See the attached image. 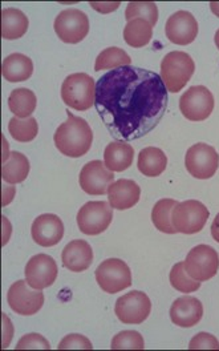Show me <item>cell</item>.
<instances>
[{
	"mask_svg": "<svg viewBox=\"0 0 219 351\" xmlns=\"http://www.w3.org/2000/svg\"><path fill=\"white\" fill-rule=\"evenodd\" d=\"M134 149L125 141H116L107 145L104 151V164L110 172H124L131 168Z\"/></svg>",
	"mask_w": 219,
	"mask_h": 351,
	"instance_id": "21",
	"label": "cell"
},
{
	"mask_svg": "<svg viewBox=\"0 0 219 351\" xmlns=\"http://www.w3.org/2000/svg\"><path fill=\"white\" fill-rule=\"evenodd\" d=\"M198 22L188 11H177L165 25L166 38L172 43L188 45L196 40L198 35Z\"/></svg>",
	"mask_w": 219,
	"mask_h": 351,
	"instance_id": "16",
	"label": "cell"
},
{
	"mask_svg": "<svg viewBox=\"0 0 219 351\" xmlns=\"http://www.w3.org/2000/svg\"><path fill=\"white\" fill-rule=\"evenodd\" d=\"M68 119L53 136V141L60 154L77 158L87 154L93 143V132L87 120L75 116L72 112H66Z\"/></svg>",
	"mask_w": 219,
	"mask_h": 351,
	"instance_id": "2",
	"label": "cell"
},
{
	"mask_svg": "<svg viewBox=\"0 0 219 351\" xmlns=\"http://www.w3.org/2000/svg\"><path fill=\"white\" fill-rule=\"evenodd\" d=\"M203 317V306L196 297L183 295L170 307V319L179 328H193Z\"/></svg>",
	"mask_w": 219,
	"mask_h": 351,
	"instance_id": "18",
	"label": "cell"
},
{
	"mask_svg": "<svg viewBox=\"0 0 219 351\" xmlns=\"http://www.w3.org/2000/svg\"><path fill=\"white\" fill-rule=\"evenodd\" d=\"M211 236L214 239V241H217L219 243V213L216 216V219L211 223Z\"/></svg>",
	"mask_w": 219,
	"mask_h": 351,
	"instance_id": "38",
	"label": "cell"
},
{
	"mask_svg": "<svg viewBox=\"0 0 219 351\" xmlns=\"http://www.w3.org/2000/svg\"><path fill=\"white\" fill-rule=\"evenodd\" d=\"M90 7H93L94 10L100 11V12H110V11H114L118 8L120 3H89Z\"/></svg>",
	"mask_w": 219,
	"mask_h": 351,
	"instance_id": "37",
	"label": "cell"
},
{
	"mask_svg": "<svg viewBox=\"0 0 219 351\" xmlns=\"http://www.w3.org/2000/svg\"><path fill=\"white\" fill-rule=\"evenodd\" d=\"M62 261L64 267L70 271H86L93 263V250L84 240L70 241L62 253Z\"/></svg>",
	"mask_w": 219,
	"mask_h": 351,
	"instance_id": "20",
	"label": "cell"
},
{
	"mask_svg": "<svg viewBox=\"0 0 219 351\" xmlns=\"http://www.w3.org/2000/svg\"><path fill=\"white\" fill-rule=\"evenodd\" d=\"M125 19L131 22L133 19H144L154 27L158 22V8L153 1H131L127 7Z\"/></svg>",
	"mask_w": 219,
	"mask_h": 351,
	"instance_id": "31",
	"label": "cell"
},
{
	"mask_svg": "<svg viewBox=\"0 0 219 351\" xmlns=\"http://www.w3.org/2000/svg\"><path fill=\"white\" fill-rule=\"evenodd\" d=\"M59 350H92V342L88 339L87 337L80 335V334H69L66 338L60 342Z\"/></svg>",
	"mask_w": 219,
	"mask_h": 351,
	"instance_id": "35",
	"label": "cell"
},
{
	"mask_svg": "<svg viewBox=\"0 0 219 351\" xmlns=\"http://www.w3.org/2000/svg\"><path fill=\"white\" fill-rule=\"evenodd\" d=\"M131 56L121 48L110 47L99 53L94 64V71L100 72L103 69H116L120 66H131Z\"/></svg>",
	"mask_w": 219,
	"mask_h": 351,
	"instance_id": "29",
	"label": "cell"
},
{
	"mask_svg": "<svg viewBox=\"0 0 219 351\" xmlns=\"http://www.w3.org/2000/svg\"><path fill=\"white\" fill-rule=\"evenodd\" d=\"M57 265L48 254L34 256L25 265L24 271L27 284L36 290H43L53 285L57 278Z\"/></svg>",
	"mask_w": 219,
	"mask_h": 351,
	"instance_id": "15",
	"label": "cell"
},
{
	"mask_svg": "<svg viewBox=\"0 0 219 351\" xmlns=\"http://www.w3.org/2000/svg\"><path fill=\"white\" fill-rule=\"evenodd\" d=\"M28 18L18 8H4L1 11V38L5 40L21 39L28 29Z\"/></svg>",
	"mask_w": 219,
	"mask_h": 351,
	"instance_id": "23",
	"label": "cell"
},
{
	"mask_svg": "<svg viewBox=\"0 0 219 351\" xmlns=\"http://www.w3.org/2000/svg\"><path fill=\"white\" fill-rule=\"evenodd\" d=\"M10 307L21 315H34L44 305L42 290H36L27 284V281L14 282L7 294Z\"/></svg>",
	"mask_w": 219,
	"mask_h": 351,
	"instance_id": "13",
	"label": "cell"
},
{
	"mask_svg": "<svg viewBox=\"0 0 219 351\" xmlns=\"http://www.w3.org/2000/svg\"><path fill=\"white\" fill-rule=\"evenodd\" d=\"M36 95L27 88L14 89L8 97V108L19 119H28L36 110Z\"/></svg>",
	"mask_w": 219,
	"mask_h": 351,
	"instance_id": "25",
	"label": "cell"
},
{
	"mask_svg": "<svg viewBox=\"0 0 219 351\" xmlns=\"http://www.w3.org/2000/svg\"><path fill=\"white\" fill-rule=\"evenodd\" d=\"M210 8H211V12L219 18V1H211Z\"/></svg>",
	"mask_w": 219,
	"mask_h": 351,
	"instance_id": "39",
	"label": "cell"
},
{
	"mask_svg": "<svg viewBox=\"0 0 219 351\" xmlns=\"http://www.w3.org/2000/svg\"><path fill=\"white\" fill-rule=\"evenodd\" d=\"M34 63L23 53H11L3 60L1 73L3 77L10 83L25 82L32 76Z\"/></svg>",
	"mask_w": 219,
	"mask_h": 351,
	"instance_id": "22",
	"label": "cell"
},
{
	"mask_svg": "<svg viewBox=\"0 0 219 351\" xmlns=\"http://www.w3.org/2000/svg\"><path fill=\"white\" fill-rule=\"evenodd\" d=\"M178 202L173 198H162L153 206L152 221L155 229L166 234H175L177 230L172 223V212Z\"/></svg>",
	"mask_w": 219,
	"mask_h": 351,
	"instance_id": "28",
	"label": "cell"
},
{
	"mask_svg": "<svg viewBox=\"0 0 219 351\" xmlns=\"http://www.w3.org/2000/svg\"><path fill=\"white\" fill-rule=\"evenodd\" d=\"M110 349L112 350H144L145 342L142 335L138 331L127 330L113 337Z\"/></svg>",
	"mask_w": 219,
	"mask_h": 351,
	"instance_id": "33",
	"label": "cell"
},
{
	"mask_svg": "<svg viewBox=\"0 0 219 351\" xmlns=\"http://www.w3.org/2000/svg\"><path fill=\"white\" fill-rule=\"evenodd\" d=\"M141 196V188L133 180L121 178L114 181L108 189L110 206L117 210H127L133 208Z\"/></svg>",
	"mask_w": 219,
	"mask_h": 351,
	"instance_id": "19",
	"label": "cell"
},
{
	"mask_svg": "<svg viewBox=\"0 0 219 351\" xmlns=\"http://www.w3.org/2000/svg\"><path fill=\"white\" fill-rule=\"evenodd\" d=\"M8 132L16 141L29 143L38 136L39 125H38L36 119H34V117L19 119L15 116L8 123Z\"/></svg>",
	"mask_w": 219,
	"mask_h": 351,
	"instance_id": "30",
	"label": "cell"
},
{
	"mask_svg": "<svg viewBox=\"0 0 219 351\" xmlns=\"http://www.w3.org/2000/svg\"><path fill=\"white\" fill-rule=\"evenodd\" d=\"M153 27L144 19H133L124 27V40L133 48H142L152 40Z\"/></svg>",
	"mask_w": 219,
	"mask_h": 351,
	"instance_id": "27",
	"label": "cell"
},
{
	"mask_svg": "<svg viewBox=\"0 0 219 351\" xmlns=\"http://www.w3.org/2000/svg\"><path fill=\"white\" fill-rule=\"evenodd\" d=\"M190 350H219V341L209 332H199L189 343Z\"/></svg>",
	"mask_w": 219,
	"mask_h": 351,
	"instance_id": "36",
	"label": "cell"
},
{
	"mask_svg": "<svg viewBox=\"0 0 219 351\" xmlns=\"http://www.w3.org/2000/svg\"><path fill=\"white\" fill-rule=\"evenodd\" d=\"M96 281L103 291L114 294L128 289L131 285L129 266L118 258H110L99 265L96 269Z\"/></svg>",
	"mask_w": 219,
	"mask_h": 351,
	"instance_id": "12",
	"label": "cell"
},
{
	"mask_svg": "<svg viewBox=\"0 0 219 351\" xmlns=\"http://www.w3.org/2000/svg\"><path fill=\"white\" fill-rule=\"evenodd\" d=\"M214 42H216V45H217V48L219 49V29L216 32V36H214Z\"/></svg>",
	"mask_w": 219,
	"mask_h": 351,
	"instance_id": "40",
	"label": "cell"
},
{
	"mask_svg": "<svg viewBox=\"0 0 219 351\" xmlns=\"http://www.w3.org/2000/svg\"><path fill=\"white\" fill-rule=\"evenodd\" d=\"M170 284L175 287L177 291L189 294V293H194L201 287V282L193 280L186 269H185V263H175V266L170 270V276H169Z\"/></svg>",
	"mask_w": 219,
	"mask_h": 351,
	"instance_id": "32",
	"label": "cell"
},
{
	"mask_svg": "<svg viewBox=\"0 0 219 351\" xmlns=\"http://www.w3.org/2000/svg\"><path fill=\"white\" fill-rule=\"evenodd\" d=\"M53 27L62 42L77 44L87 38L89 19L86 12L77 8H68L56 16Z\"/></svg>",
	"mask_w": 219,
	"mask_h": 351,
	"instance_id": "11",
	"label": "cell"
},
{
	"mask_svg": "<svg viewBox=\"0 0 219 351\" xmlns=\"http://www.w3.org/2000/svg\"><path fill=\"white\" fill-rule=\"evenodd\" d=\"M152 311L149 297L138 290L127 293L116 301L114 313L125 325H140L145 322Z\"/></svg>",
	"mask_w": 219,
	"mask_h": 351,
	"instance_id": "10",
	"label": "cell"
},
{
	"mask_svg": "<svg viewBox=\"0 0 219 351\" xmlns=\"http://www.w3.org/2000/svg\"><path fill=\"white\" fill-rule=\"evenodd\" d=\"M79 182L81 189L90 196H103L108 193L110 185L114 182V175L100 160L89 161L80 172Z\"/></svg>",
	"mask_w": 219,
	"mask_h": 351,
	"instance_id": "14",
	"label": "cell"
},
{
	"mask_svg": "<svg viewBox=\"0 0 219 351\" xmlns=\"http://www.w3.org/2000/svg\"><path fill=\"white\" fill-rule=\"evenodd\" d=\"M29 173V161L21 152H11L10 157L3 161L1 177L8 184L23 182Z\"/></svg>",
	"mask_w": 219,
	"mask_h": 351,
	"instance_id": "26",
	"label": "cell"
},
{
	"mask_svg": "<svg viewBox=\"0 0 219 351\" xmlns=\"http://www.w3.org/2000/svg\"><path fill=\"white\" fill-rule=\"evenodd\" d=\"M96 83L88 73H72L62 86V99L72 110H88L94 106Z\"/></svg>",
	"mask_w": 219,
	"mask_h": 351,
	"instance_id": "4",
	"label": "cell"
},
{
	"mask_svg": "<svg viewBox=\"0 0 219 351\" xmlns=\"http://www.w3.org/2000/svg\"><path fill=\"white\" fill-rule=\"evenodd\" d=\"M34 241L43 247H51L62 241L64 236L63 221L56 215L45 213L34 221L31 228Z\"/></svg>",
	"mask_w": 219,
	"mask_h": 351,
	"instance_id": "17",
	"label": "cell"
},
{
	"mask_svg": "<svg viewBox=\"0 0 219 351\" xmlns=\"http://www.w3.org/2000/svg\"><path fill=\"white\" fill-rule=\"evenodd\" d=\"M210 216L209 209L197 199L178 202L172 212V223L177 233L196 234L206 225Z\"/></svg>",
	"mask_w": 219,
	"mask_h": 351,
	"instance_id": "5",
	"label": "cell"
},
{
	"mask_svg": "<svg viewBox=\"0 0 219 351\" xmlns=\"http://www.w3.org/2000/svg\"><path fill=\"white\" fill-rule=\"evenodd\" d=\"M137 167L138 171L146 177H158L165 172L168 167V157L162 149L148 147L138 154Z\"/></svg>",
	"mask_w": 219,
	"mask_h": 351,
	"instance_id": "24",
	"label": "cell"
},
{
	"mask_svg": "<svg viewBox=\"0 0 219 351\" xmlns=\"http://www.w3.org/2000/svg\"><path fill=\"white\" fill-rule=\"evenodd\" d=\"M196 64L192 56L183 51L169 52L161 62V79L172 93L182 90L194 75Z\"/></svg>",
	"mask_w": 219,
	"mask_h": 351,
	"instance_id": "3",
	"label": "cell"
},
{
	"mask_svg": "<svg viewBox=\"0 0 219 351\" xmlns=\"http://www.w3.org/2000/svg\"><path fill=\"white\" fill-rule=\"evenodd\" d=\"M185 167L198 180H209L218 171L219 154L209 144L198 143L185 154Z\"/></svg>",
	"mask_w": 219,
	"mask_h": 351,
	"instance_id": "9",
	"label": "cell"
},
{
	"mask_svg": "<svg viewBox=\"0 0 219 351\" xmlns=\"http://www.w3.org/2000/svg\"><path fill=\"white\" fill-rule=\"evenodd\" d=\"M183 263L188 274L199 282L209 281L218 273V253L209 245H198L193 247Z\"/></svg>",
	"mask_w": 219,
	"mask_h": 351,
	"instance_id": "6",
	"label": "cell"
},
{
	"mask_svg": "<svg viewBox=\"0 0 219 351\" xmlns=\"http://www.w3.org/2000/svg\"><path fill=\"white\" fill-rule=\"evenodd\" d=\"M179 110L190 121H205L214 110V96L205 86L190 87L179 99Z\"/></svg>",
	"mask_w": 219,
	"mask_h": 351,
	"instance_id": "8",
	"label": "cell"
},
{
	"mask_svg": "<svg viewBox=\"0 0 219 351\" xmlns=\"http://www.w3.org/2000/svg\"><path fill=\"white\" fill-rule=\"evenodd\" d=\"M51 350L49 342L44 338L43 335L32 332L24 335L22 339L18 342L16 350Z\"/></svg>",
	"mask_w": 219,
	"mask_h": 351,
	"instance_id": "34",
	"label": "cell"
},
{
	"mask_svg": "<svg viewBox=\"0 0 219 351\" xmlns=\"http://www.w3.org/2000/svg\"><path fill=\"white\" fill-rule=\"evenodd\" d=\"M168 92L158 73L120 66L97 80L94 107L116 140H138L162 120L168 110Z\"/></svg>",
	"mask_w": 219,
	"mask_h": 351,
	"instance_id": "1",
	"label": "cell"
},
{
	"mask_svg": "<svg viewBox=\"0 0 219 351\" xmlns=\"http://www.w3.org/2000/svg\"><path fill=\"white\" fill-rule=\"evenodd\" d=\"M113 208L105 201H89L77 213V226L87 236H97L110 228Z\"/></svg>",
	"mask_w": 219,
	"mask_h": 351,
	"instance_id": "7",
	"label": "cell"
}]
</instances>
